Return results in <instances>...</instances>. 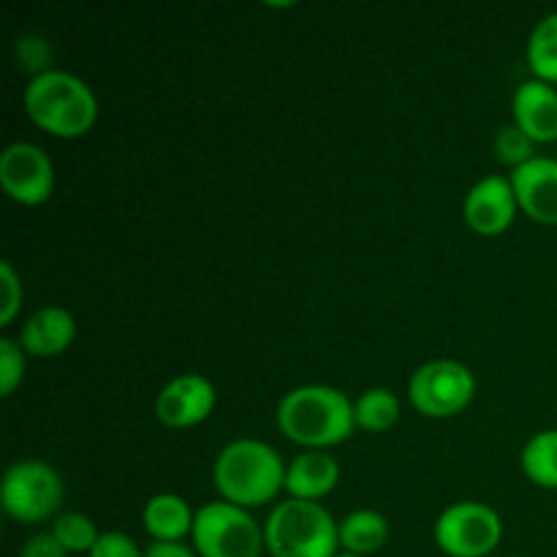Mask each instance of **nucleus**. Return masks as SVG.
<instances>
[{
    "mask_svg": "<svg viewBox=\"0 0 557 557\" xmlns=\"http://www.w3.org/2000/svg\"><path fill=\"white\" fill-rule=\"evenodd\" d=\"M277 428L305 449H330L354 435V403L335 386L308 384L288 392L277 406Z\"/></svg>",
    "mask_w": 557,
    "mask_h": 557,
    "instance_id": "nucleus-1",
    "label": "nucleus"
},
{
    "mask_svg": "<svg viewBox=\"0 0 557 557\" xmlns=\"http://www.w3.org/2000/svg\"><path fill=\"white\" fill-rule=\"evenodd\" d=\"M212 482L223 500L250 509L270 504L281 490H286V466L264 441L239 438L223 446L215 457Z\"/></svg>",
    "mask_w": 557,
    "mask_h": 557,
    "instance_id": "nucleus-2",
    "label": "nucleus"
},
{
    "mask_svg": "<svg viewBox=\"0 0 557 557\" xmlns=\"http://www.w3.org/2000/svg\"><path fill=\"white\" fill-rule=\"evenodd\" d=\"M25 112L38 128L60 139L85 136L96 125L98 101L85 79L60 69L38 71L25 87Z\"/></svg>",
    "mask_w": 557,
    "mask_h": 557,
    "instance_id": "nucleus-3",
    "label": "nucleus"
},
{
    "mask_svg": "<svg viewBox=\"0 0 557 557\" xmlns=\"http://www.w3.org/2000/svg\"><path fill=\"white\" fill-rule=\"evenodd\" d=\"M264 544L272 557H337L341 522L319 500H283L267 517Z\"/></svg>",
    "mask_w": 557,
    "mask_h": 557,
    "instance_id": "nucleus-4",
    "label": "nucleus"
},
{
    "mask_svg": "<svg viewBox=\"0 0 557 557\" xmlns=\"http://www.w3.org/2000/svg\"><path fill=\"white\" fill-rule=\"evenodd\" d=\"M194 549L199 557H261L264 531L248 509L228 500H215L196 511Z\"/></svg>",
    "mask_w": 557,
    "mask_h": 557,
    "instance_id": "nucleus-5",
    "label": "nucleus"
},
{
    "mask_svg": "<svg viewBox=\"0 0 557 557\" xmlns=\"http://www.w3.org/2000/svg\"><path fill=\"white\" fill-rule=\"evenodd\" d=\"M476 395V379L457 359H433L413 370L408 381V397L413 408L430 419L457 417L471 406Z\"/></svg>",
    "mask_w": 557,
    "mask_h": 557,
    "instance_id": "nucleus-6",
    "label": "nucleus"
},
{
    "mask_svg": "<svg viewBox=\"0 0 557 557\" xmlns=\"http://www.w3.org/2000/svg\"><path fill=\"white\" fill-rule=\"evenodd\" d=\"M504 539L500 515L479 500L449 506L435 522V544L449 557H487Z\"/></svg>",
    "mask_w": 557,
    "mask_h": 557,
    "instance_id": "nucleus-7",
    "label": "nucleus"
},
{
    "mask_svg": "<svg viewBox=\"0 0 557 557\" xmlns=\"http://www.w3.org/2000/svg\"><path fill=\"white\" fill-rule=\"evenodd\" d=\"M3 509L20 522H41L63 504V479L41 460H20L5 471Z\"/></svg>",
    "mask_w": 557,
    "mask_h": 557,
    "instance_id": "nucleus-8",
    "label": "nucleus"
},
{
    "mask_svg": "<svg viewBox=\"0 0 557 557\" xmlns=\"http://www.w3.org/2000/svg\"><path fill=\"white\" fill-rule=\"evenodd\" d=\"M0 185L16 205L38 207L52 196L54 166L38 145L14 141L0 156Z\"/></svg>",
    "mask_w": 557,
    "mask_h": 557,
    "instance_id": "nucleus-9",
    "label": "nucleus"
},
{
    "mask_svg": "<svg viewBox=\"0 0 557 557\" xmlns=\"http://www.w3.org/2000/svg\"><path fill=\"white\" fill-rule=\"evenodd\" d=\"M218 392L210 379L199 373H185L169 381L156 397V417L166 428H196L215 411Z\"/></svg>",
    "mask_w": 557,
    "mask_h": 557,
    "instance_id": "nucleus-10",
    "label": "nucleus"
},
{
    "mask_svg": "<svg viewBox=\"0 0 557 557\" xmlns=\"http://www.w3.org/2000/svg\"><path fill=\"white\" fill-rule=\"evenodd\" d=\"M517 210L520 205H517L511 180L500 177V174L479 180L466 196V221L482 237H495V234L506 232L515 221Z\"/></svg>",
    "mask_w": 557,
    "mask_h": 557,
    "instance_id": "nucleus-11",
    "label": "nucleus"
},
{
    "mask_svg": "<svg viewBox=\"0 0 557 557\" xmlns=\"http://www.w3.org/2000/svg\"><path fill=\"white\" fill-rule=\"evenodd\" d=\"M517 205L531 221L557 226V161L536 156L511 172Z\"/></svg>",
    "mask_w": 557,
    "mask_h": 557,
    "instance_id": "nucleus-12",
    "label": "nucleus"
},
{
    "mask_svg": "<svg viewBox=\"0 0 557 557\" xmlns=\"http://www.w3.org/2000/svg\"><path fill=\"white\" fill-rule=\"evenodd\" d=\"M511 114L517 128L533 141L549 145L557 139V90L549 82H522L511 98Z\"/></svg>",
    "mask_w": 557,
    "mask_h": 557,
    "instance_id": "nucleus-13",
    "label": "nucleus"
},
{
    "mask_svg": "<svg viewBox=\"0 0 557 557\" xmlns=\"http://www.w3.org/2000/svg\"><path fill=\"white\" fill-rule=\"evenodd\" d=\"M74 315L58 305H47L25 321L20 332V346L30 357H58L74 343Z\"/></svg>",
    "mask_w": 557,
    "mask_h": 557,
    "instance_id": "nucleus-14",
    "label": "nucleus"
},
{
    "mask_svg": "<svg viewBox=\"0 0 557 557\" xmlns=\"http://www.w3.org/2000/svg\"><path fill=\"white\" fill-rule=\"evenodd\" d=\"M341 466L324 449H305L286 468V493L297 500H319L335 490Z\"/></svg>",
    "mask_w": 557,
    "mask_h": 557,
    "instance_id": "nucleus-15",
    "label": "nucleus"
},
{
    "mask_svg": "<svg viewBox=\"0 0 557 557\" xmlns=\"http://www.w3.org/2000/svg\"><path fill=\"white\" fill-rule=\"evenodd\" d=\"M194 520L196 515L188 500L174 493L152 495L141 511V522L152 542H183L194 531Z\"/></svg>",
    "mask_w": 557,
    "mask_h": 557,
    "instance_id": "nucleus-16",
    "label": "nucleus"
},
{
    "mask_svg": "<svg viewBox=\"0 0 557 557\" xmlns=\"http://www.w3.org/2000/svg\"><path fill=\"white\" fill-rule=\"evenodd\" d=\"M386 539H389V522L381 511L357 509L341 522V547L351 555H375Z\"/></svg>",
    "mask_w": 557,
    "mask_h": 557,
    "instance_id": "nucleus-17",
    "label": "nucleus"
},
{
    "mask_svg": "<svg viewBox=\"0 0 557 557\" xmlns=\"http://www.w3.org/2000/svg\"><path fill=\"white\" fill-rule=\"evenodd\" d=\"M522 471L533 484L557 490V430H542L522 446Z\"/></svg>",
    "mask_w": 557,
    "mask_h": 557,
    "instance_id": "nucleus-18",
    "label": "nucleus"
},
{
    "mask_svg": "<svg viewBox=\"0 0 557 557\" xmlns=\"http://www.w3.org/2000/svg\"><path fill=\"white\" fill-rule=\"evenodd\" d=\"M528 65L536 79L557 82V11L544 16L528 38Z\"/></svg>",
    "mask_w": 557,
    "mask_h": 557,
    "instance_id": "nucleus-19",
    "label": "nucleus"
},
{
    "mask_svg": "<svg viewBox=\"0 0 557 557\" xmlns=\"http://www.w3.org/2000/svg\"><path fill=\"white\" fill-rule=\"evenodd\" d=\"M354 413H357V428L370 430V433H386L400 419V403L389 389H368L362 392L357 403H354Z\"/></svg>",
    "mask_w": 557,
    "mask_h": 557,
    "instance_id": "nucleus-20",
    "label": "nucleus"
},
{
    "mask_svg": "<svg viewBox=\"0 0 557 557\" xmlns=\"http://www.w3.org/2000/svg\"><path fill=\"white\" fill-rule=\"evenodd\" d=\"M54 539L65 547V553H92V547L98 544L101 533H98L96 522L87 515H79V511H65L54 520L52 525Z\"/></svg>",
    "mask_w": 557,
    "mask_h": 557,
    "instance_id": "nucleus-21",
    "label": "nucleus"
},
{
    "mask_svg": "<svg viewBox=\"0 0 557 557\" xmlns=\"http://www.w3.org/2000/svg\"><path fill=\"white\" fill-rule=\"evenodd\" d=\"M533 147H536V141L528 134H522L517 125H506V128L495 134V158L511 169H520L522 163L533 161L536 158L533 156Z\"/></svg>",
    "mask_w": 557,
    "mask_h": 557,
    "instance_id": "nucleus-22",
    "label": "nucleus"
},
{
    "mask_svg": "<svg viewBox=\"0 0 557 557\" xmlns=\"http://www.w3.org/2000/svg\"><path fill=\"white\" fill-rule=\"evenodd\" d=\"M22 379H25V351H22L20 343L3 337L0 341V395H14Z\"/></svg>",
    "mask_w": 557,
    "mask_h": 557,
    "instance_id": "nucleus-23",
    "label": "nucleus"
},
{
    "mask_svg": "<svg viewBox=\"0 0 557 557\" xmlns=\"http://www.w3.org/2000/svg\"><path fill=\"white\" fill-rule=\"evenodd\" d=\"M0 288H3V302H0V324L9 326L22 308V283L11 261H0Z\"/></svg>",
    "mask_w": 557,
    "mask_h": 557,
    "instance_id": "nucleus-24",
    "label": "nucleus"
},
{
    "mask_svg": "<svg viewBox=\"0 0 557 557\" xmlns=\"http://www.w3.org/2000/svg\"><path fill=\"white\" fill-rule=\"evenodd\" d=\"M87 557H145V553L136 547V542L131 536H125L120 531H109L101 533V539H98V544Z\"/></svg>",
    "mask_w": 557,
    "mask_h": 557,
    "instance_id": "nucleus-25",
    "label": "nucleus"
},
{
    "mask_svg": "<svg viewBox=\"0 0 557 557\" xmlns=\"http://www.w3.org/2000/svg\"><path fill=\"white\" fill-rule=\"evenodd\" d=\"M20 557H69L63 544L54 539V533H36L33 539H27V544L22 547Z\"/></svg>",
    "mask_w": 557,
    "mask_h": 557,
    "instance_id": "nucleus-26",
    "label": "nucleus"
},
{
    "mask_svg": "<svg viewBox=\"0 0 557 557\" xmlns=\"http://www.w3.org/2000/svg\"><path fill=\"white\" fill-rule=\"evenodd\" d=\"M145 557H199L194 547L183 542H152L145 549Z\"/></svg>",
    "mask_w": 557,
    "mask_h": 557,
    "instance_id": "nucleus-27",
    "label": "nucleus"
},
{
    "mask_svg": "<svg viewBox=\"0 0 557 557\" xmlns=\"http://www.w3.org/2000/svg\"><path fill=\"white\" fill-rule=\"evenodd\" d=\"M337 557H359V555H351V553H343V555H337Z\"/></svg>",
    "mask_w": 557,
    "mask_h": 557,
    "instance_id": "nucleus-28",
    "label": "nucleus"
}]
</instances>
